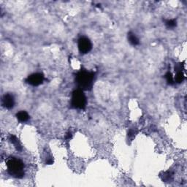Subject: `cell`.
<instances>
[{"mask_svg":"<svg viewBox=\"0 0 187 187\" xmlns=\"http://www.w3.org/2000/svg\"><path fill=\"white\" fill-rule=\"evenodd\" d=\"M2 104L4 108L7 109H11L15 105V97L12 94L8 93L5 94L3 97Z\"/></svg>","mask_w":187,"mask_h":187,"instance_id":"8992f818","label":"cell"},{"mask_svg":"<svg viewBox=\"0 0 187 187\" xmlns=\"http://www.w3.org/2000/svg\"><path fill=\"white\" fill-rule=\"evenodd\" d=\"M72 138V133L70 132H69L67 134V135H66V138L67 139H70Z\"/></svg>","mask_w":187,"mask_h":187,"instance_id":"5bb4252c","label":"cell"},{"mask_svg":"<svg viewBox=\"0 0 187 187\" xmlns=\"http://www.w3.org/2000/svg\"><path fill=\"white\" fill-rule=\"evenodd\" d=\"M94 73L89 72L84 69H82L78 72L75 77V82L78 88L83 91L91 90L94 84Z\"/></svg>","mask_w":187,"mask_h":187,"instance_id":"6da1fadb","label":"cell"},{"mask_svg":"<svg viewBox=\"0 0 187 187\" xmlns=\"http://www.w3.org/2000/svg\"><path fill=\"white\" fill-rule=\"evenodd\" d=\"M128 40H129V43L134 46H136V45H138L140 44V41H139V39L137 38V36L134 33H132V32H130L128 33L127 35Z\"/></svg>","mask_w":187,"mask_h":187,"instance_id":"ba28073f","label":"cell"},{"mask_svg":"<svg viewBox=\"0 0 187 187\" xmlns=\"http://www.w3.org/2000/svg\"><path fill=\"white\" fill-rule=\"evenodd\" d=\"M165 25L168 29H173V28L176 27L177 22H176L175 19H169V20H167L165 21Z\"/></svg>","mask_w":187,"mask_h":187,"instance_id":"7c38bea8","label":"cell"},{"mask_svg":"<svg viewBox=\"0 0 187 187\" xmlns=\"http://www.w3.org/2000/svg\"><path fill=\"white\" fill-rule=\"evenodd\" d=\"M165 78H166L167 82L169 85H173L175 84V80H174V77L173 74L171 73L170 71H168L165 75Z\"/></svg>","mask_w":187,"mask_h":187,"instance_id":"8fae6325","label":"cell"},{"mask_svg":"<svg viewBox=\"0 0 187 187\" xmlns=\"http://www.w3.org/2000/svg\"><path fill=\"white\" fill-rule=\"evenodd\" d=\"M16 118L20 122H27L29 119V116L26 111H20L16 114Z\"/></svg>","mask_w":187,"mask_h":187,"instance_id":"9c48e42d","label":"cell"},{"mask_svg":"<svg viewBox=\"0 0 187 187\" xmlns=\"http://www.w3.org/2000/svg\"><path fill=\"white\" fill-rule=\"evenodd\" d=\"M10 141L14 145V146L16 148V149L18 150V151H21V143H19L18 141V139L16 138L15 135H11L10 136Z\"/></svg>","mask_w":187,"mask_h":187,"instance_id":"30bf717a","label":"cell"},{"mask_svg":"<svg viewBox=\"0 0 187 187\" xmlns=\"http://www.w3.org/2000/svg\"><path fill=\"white\" fill-rule=\"evenodd\" d=\"M185 79V76L183 73V71L181 70V64L179 65V67L178 68H176V75L175 77L174 78V80H175V83H180L184 81Z\"/></svg>","mask_w":187,"mask_h":187,"instance_id":"52a82bcc","label":"cell"},{"mask_svg":"<svg viewBox=\"0 0 187 187\" xmlns=\"http://www.w3.org/2000/svg\"><path fill=\"white\" fill-rule=\"evenodd\" d=\"M87 103L86 97L83 91L81 89H77L74 91L72 94L71 105L75 109L84 110L86 108Z\"/></svg>","mask_w":187,"mask_h":187,"instance_id":"3957f363","label":"cell"},{"mask_svg":"<svg viewBox=\"0 0 187 187\" xmlns=\"http://www.w3.org/2000/svg\"><path fill=\"white\" fill-rule=\"evenodd\" d=\"M6 165L8 173L12 177L21 178L24 176V164L21 160L16 158H10L7 161Z\"/></svg>","mask_w":187,"mask_h":187,"instance_id":"7a4b0ae2","label":"cell"},{"mask_svg":"<svg viewBox=\"0 0 187 187\" xmlns=\"http://www.w3.org/2000/svg\"><path fill=\"white\" fill-rule=\"evenodd\" d=\"M171 173H169V172H167V173H164V175H163V180H169L171 179Z\"/></svg>","mask_w":187,"mask_h":187,"instance_id":"4fadbf2b","label":"cell"},{"mask_svg":"<svg viewBox=\"0 0 187 187\" xmlns=\"http://www.w3.org/2000/svg\"><path fill=\"white\" fill-rule=\"evenodd\" d=\"M78 49H79L80 53H88L92 49V43L88 38L86 37H82L78 40Z\"/></svg>","mask_w":187,"mask_h":187,"instance_id":"277c9868","label":"cell"},{"mask_svg":"<svg viewBox=\"0 0 187 187\" xmlns=\"http://www.w3.org/2000/svg\"><path fill=\"white\" fill-rule=\"evenodd\" d=\"M44 80V75H43L42 73H33L32 74V75L28 76L27 80H26V82H27L28 84L31 85V86H38L43 83Z\"/></svg>","mask_w":187,"mask_h":187,"instance_id":"5b68a950","label":"cell"}]
</instances>
